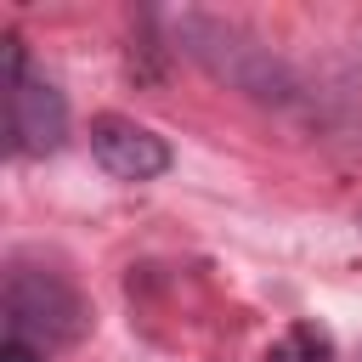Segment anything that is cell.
Masks as SVG:
<instances>
[{
    "instance_id": "obj_3",
    "label": "cell",
    "mask_w": 362,
    "mask_h": 362,
    "mask_svg": "<svg viewBox=\"0 0 362 362\" xmlns=\"http://www.w3.org/2000/svg\"><path fill=\"white\" fill-rule=\"evenodd\" d=\"M68 141V96L28 68L17 34H6V147L17 158H51Z\"/></svg>"
},
{
    "instance_id": "obj_4",
    "label": "cell",
    "mask_w": 362,
    "mask_h": 362,
    "mask_svg": "<svg viewBox=\"0 0 362 362\" xmlns=\"http://www.w3.org/2000/svg\"><path fill=\"white\" fill-rule=\"evenodd\" d=\"M90 158H96L113 181H158V175L175 164L170 141H164L158 130L124 119V113H96V119H90Z\"/></svg>"
},
{
    "instance_id": "obj_5",
    "label": "cell",
    "mask_w": 362,
    "mask_h": 362,
    "mask_svg": "<svg viewBox=\"0 0 362 362\" xmlns=\"http://www.w3.org/2000/svg\"><path fill=\"white\" fill-rule=\"evenodd\" d=\"M0 362H45V345H34L28 334H6L0 339Z\"/></svg>"
},
{
    "instance_id": "obj_2",
    "label": "cell",
    "mask_w": 362,
    "mask_h": 362,
    "mask_svg": "<svg viewBox=\"0 0 362 362\" xmlns=\"http://www.w3.org/2000/svg\"><path fill=\"white\" fill-rule=\"evenodd\" d=\"M0 311H6V334H28L45 351L51 345H79L90 334V322H96L90 300L62 272H45V266H28V260L6 266Z\"/></svg>"
},
{
    "instance_id": "obj_1",
    "label": "cell",
    "mask_w": 362,
    "mask_h": 362,
    "mask_svg": "<svg viewBox=\"0 0 362 362\" xmlns=\"http://www.w3.org/2000/svg\"><path fill=\"white\" fill-rule=\"evenodd\" d=\"M170 34H175V45H181L209 79L232 85L238 96H249V102H260V107H300V102H305L300 74H294L272 45H260L249 28H238L232 17L181 11V17L170 23Z\"/></svg>"
}]
</instances>
